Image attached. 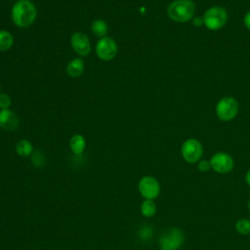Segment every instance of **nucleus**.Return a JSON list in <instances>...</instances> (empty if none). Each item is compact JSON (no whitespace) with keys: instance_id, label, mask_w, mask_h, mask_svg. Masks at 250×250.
<instances>
[{"instance_id":"1","label":"nucleus","mask_w":250,"mask_h":250,"mask_svg":"<svg viewBox=\"0 0 250 250\" xmlns=\"http://www.w3.org/2000/svg\"><path fill=\"white\" fill-rule=\"evenodd\" d=\"M11 16L15 25L21 28H25L34 22L37 16V11L31 1L19 0L13 6Z\"/></svg>"},{"instance_id":"2","label":"nucleus","mask_w":250,"mask_h":250,"mask_svg":"<svg viewBox=\"0 0 250 250\" xmlns=\"http://www.w3.org/2000/svg\"><path fill=\"white\" fill-rule=\"evenodd\" d=\"M194 12L195 4L191 0H175L167 8L169 18L177 22H185L191 20Z\"/></svg>"},{"instance_id":"3","label":"nucleus","mask_w":250,"mask_h":250,"mask_svg":"<svg viewBox=\"0 0 250 250\" xmlns=\"http://www.w3.org/2000/svg\"><path fill=\"white\" fill-rule=\"evenodd\" d=\"M203 21L208 29L218 30L226 24L228 21V13L223 7H211L205 12Z\"/></svg>"},{"instance_id":"4","label":"nucleus","mask_w":250,"mask_h":250,"mask_svg":"<svg viewBox=\"0 0 250 250\" xmlns=\"http://www.w3.org/2000/svg\"><path fill=\"white\" fill-rule=\"evenodd\" d=\"M184 233L178 228L166 229L159 238L160 250H177L184 243Z\"/></svg>"},{"instance_id":"5","label":"nucleus","mask_w":250,"mask_h":250,"mask_svg":"<svg viewBox=\"0 0 250 250\" xmlns=\"http://www.w3.org/2000/svg\"><path fill=\"white\" fill-rule=\"evenodd\" d=\"M238 112V104L232 97L222 98L216 105V114L222 121L233 119Z\"/></svg>"},{"instance_id":"6","label":"nucleus","mask_w":250,"mask_h":250,"mask_svg":"<svg viewBox=\"0 0 250 250\" xmlns=\"http://www.w3.org/2000/svg\"><path fill=\"white\" fill-rule=\"evenodd\" d=\"M117 51L118 46L115 40L107 36L100 38V40L96 44V55L102 61H111L115 58Z\"/></svg>"},{"instance_id":"7","label":"nucleus","mask_w":250,"mask_h":250,"mask_svg":"<svg viewBox=\"0 0 250 250\" xmlns=\"http://www.w3.org/2000/svg\"><path fill=\"white\" fill-rule=\"evenodd\" d=\"M138 188L141 195L145 199L153 200L159 195V192H160V185L158 181L152 176L143 177L139 181Z\"/></svg>"},{"instance_id":"8","label":"nucleus","mask_w":250,"mask_h":250,"mask_svg":"<svg viewBox=\"0 0 250 250\" xmlns=\"http://www.w3.org/2000/svg\"><path fill=\"white\" fill-rule=\"evenodd\" d=\"M203 153V147L199 141L195 139H188L184 142L182 146V155L188 163L197 162Z\"/></svg>"},{"instance_id":"9","label":"nucleus","mask_w":250,"mask_h":250,"mask_svg":"<svg viewBox=\"0 0 250 250\" xmlns=\"http://www.w3.org/2000/svg\"><path fill=\"white\" fill-rule=\"evenodd\" d=\"M211 168L219 174L230 172L234 166L232 157L226 152H217L210 159Z\"/></svg>"},{"instance_id":"10","label":"nucleus","mask_w":250,"mask_h":250,"mask_svg":"<svg viewBox=\"0 0 250 250\" xmlns=\"http://www.w3.org/2000/svg\"><path fill=\"white\" fill-rule=\"evenodd\" d=\"M70 45L80 57H86L91 52V44L88 35L82 31L74 32L70 37Z\"/></svg>"},{"instance_id":"11","label":"nucleus","mask_w":250,"mask_h":250,"mask_svg":"<svg viewBox=\"0 0 250 250\" xmlns=\"http://www.w3.org/2000/svg\"><path fill=\"white\" fill-rule=\"evenodd\" d=\"M20 119L18 115L10 109L0 110V127L5 131H14L18 128Z\"/></svg>"},{"instance_id":"12","label":"nucleus","mask_w":250,"mask_h":250,"mask_svg":"<svg viewBox=\"0 0 250 250\" xmlns=\"http://www.w3.org/2000/svg\"><path fill=\"white\" fill-rule=\"evenodd\" d=\"M84 61L80 58L72 59L66 65V73L73 78L79 77L84 72Z\"/></svg>"},{"instance_id":"13","label":"nucleus","mask_w":250,"mask_h":250,"mask_svg":"<svg viewBox=\"0 0 250 250\" xmlns=\"http://www.w3.org/2000/svg\"><path fill=\"white\" fill-rule=\"evenodd\" d=\"M69 147L72 153L79 155L81 154L86 147V140L80 134H74L69 140Z\"/></svg>"},{"instance_id":"14","label":"nucleus","mask_w":250,"mask_h":250,"mask_svg":"<svg viewBox=\"0 0 250 250\" xmlns=\"http://www.w3.org/2000/svg\"><path fill=\"white\" fill-rule=\"evenodd\" d=\"M15 149H16V152L18 155H20L21 157H26L32 153L33 146L28 140L22 139V140H20L16 144Z\"/></svg>"},{"instance_id":"15","label":"nucleus","mask_w":250,"mask_h":250,"mask_svg":"<svg viewBox=\"0 0 250 250\" xmlns=\"http://www.w3.org/2000/svg\"><path fill=\"white\" fill-rule=\"evenodd\" d=\"M91 29H92V32L100 38L104 37L106 35L107 31H108V27H107L106 22L102 19H98V20L93 21V22L91 24Z\"/></svg>"},{"instance_id":"16","label":"nucleus","mask_w":250,"mask_h":250,"mask_svg":"<svg viewBox=\"0 0 250 250\" xmlns=\"http://www.w3.org/2000/svg\"><path fill=\"white\" fill-rule=\"evenodd\" d=\"M14 37L8 30L0 29V52H6L13 47Z\"/></svg>"},{"instance_id":"17","label":"nucleus","mask_w":250,"mask_h":250,"mask_svg":"<svg viewBox=\"0 0 250 250\" xmlns=\"http://www.w3.org/2000/svg\"><path fill=\"white\" fill-rule=\"evenodd\" d=\"M141 213L146 218H150L156 213V205L151 199H145L141 205Z\"/></svg>"},{"instance_id":"18","label":"nucleus","mask_w":250,"mask_h":250,"mask_svg":"<svg viewBox=\"0 0 250 250\" xmlns=\"http://www.w3.org/2000/svg\"><path fill=\"white\" fill-rule=\"evenodd\" d=\"M235 229L239 234L247 235L250 233V221L247 219H239L235 224Z\"/></svg>"},{"instance_id":"19","label":"nucleus","mask_w":250,"mask_h":250,"mask_svg":"<svg viewBox=\"0 0 250 250\" xmlns=\"http://www.w3.org/2000/svg\"><path fill=\"white\" fill-rule=\"evenodd\" d=\"M12 104L11 97L6 93H0V110L9 109Z\"/></svg>"},{"instance_id":"20","label":"nucleus","mask_w":250,"mask_h":250,"mask_svg":"<svg viewBox=\"0 0 250 250\" xmlns=\"http://www.w3.org/2000/svg\"><path fill=\"white\" fill-rule=\"evenodd\" d=\"M197 168L200 172H207L210 170L211 168V164H210V161H207V160H201L199 161L198 165H197Z\"/></svg>"},{"instance_id":"21","label":"nucleus","mask_w":250,"mask_h":250,"mask_svg":"<svg viewBox=\"0 0 250 250\" xmlns=\"http://www.w3.org/2000/svg\"><path fill=\"white\" fill-rule=\"evenodd\" d=\"M193 24L196 26V27H200L201 25L204 24V21H203V18H200V17H196L193 19Z\"/></svg>"},{"instance_id":"22","label":"nucleus","mask_w":250,"mask_h":250,"mask_svg":"<svg viewBox=\"0 0 250 250\" xmlns=\"http://www.w3.org/2000/svg\"><path fill=\"white\" fill-rule=\"evenodd\" d=\"M244 24L248 29H250V11L244 17Z\"/></svg>"},{"instance_id":"23","label":"nucleus","mask_w":250,"mask_h":250,"mask_svg":"<svg viewBox=\"0 0 250 250\" xmlns=\"http://www.w3.org/2000/svg\"><path fill=\"white\" fill-rule=\"evenodd\" d=\"M245 180H246V183L248 184V186H250V170L246 173V176H245Z\"/></svg>"},{"instance_id":"24","label":"nucleus","mask_w":250,"mask_h":250,"mask_svg":"<svg viewBox=\"0 0 250 250\" xmlns=\"http://www.w3.org/2000/svg\"><path fill=\"white\" fill-rule=\"evenodd\" d=\"M248 209H249V211H250V200H249V202H248Z\"/></svg>"},{"instance_id":"25","label":"nucleus","mask_w":250,"mask_h":250,"mask_svg":"<svg viewBox=\"0 0 250 250\" xmlns=\"http://www.w3.org/2000/svg\"><path fill=\"white\" fill-rule=\"evenodd\" d=\"M28 1H30V0H28Z\"/></svg>"}]
</instances>
